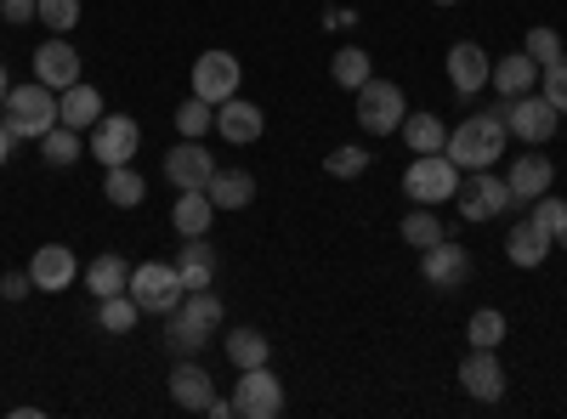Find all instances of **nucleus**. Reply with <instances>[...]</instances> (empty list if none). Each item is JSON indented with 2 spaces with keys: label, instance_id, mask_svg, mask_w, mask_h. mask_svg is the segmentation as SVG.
Returning <instances> with one entry per match:
<instances>
[{
  "label": "nucleus",
  "instance_id": "nucleus-39",
  "mask_svg": "<svg viewBox=\"0 0 567 419\" xmlns=\"http://www.w3.org/2000/svg\"><path fill=\"white\" fill-rule=\"evenodd\" d=\"M34 23H45L52 34H69L80 23V0H40V18Z\"/></svg>",
  "mask_w": 567,
  "mask_h": 419
},
{
  "label": "nucleus",
  "instance_id": "nucleus-27",
  "mask_svg": "<svg viewBox=\"0 0 567 419\" xmlns=\"http://www.w3.org/2000/svg\"><path fill=\"white\" fill-rule=\"evenodd\" d=\"M398 130H403L409 154H443V143H449V125L437 114H403Z\"/></svg>",
  "mask_w": 567,
  "mask_h": 419
},
{
  "label": "nucleus",
  "instance_id": "nucleus-29",
  "mask_svg": "<svg viewBox=\"0 0 567 419\" xmlns=\"http://www.w3.org/2000/svg\"><path fill=\"white\" fill-rule=\"evenodd\" d=\"M142 193H148V181H142L131 165L103 170V199H109L114 210H136V205H142Z\"/></svg>",
  "mask_w": 567,
  "mask_h": 419
},
{
  "label": "nucleus",
  "instance_id": "nucleus-15",
  "mask_svg": "<svg viewBox=\"0 0 567 419\" xmlns=\"http://www.w3.org/2000/svg\"><path fill=\"white\" fill-rule=\"evenodd\" d=\"M460 386H465V397H477V402H499L505 397V363H499V352L471 346V357L460 363Z\"/></svg>",
  "mask_w": 567,
  "mask_h": 419
},
{
  "label": "nucleus",
  "instance_id": "nucleus-10",
  "mask_svg": "<svg viewBox=\"0 0 567 419\" xmlns=\"http://www.w3.org/2000/svg\"><path fill=\"white\" fill-rule=\"evenodd\" d=\"M454 205H460L465 221H494V216L511 210V188H505V176H494V170H471V176L460 181Z\"/></svg>",
  "mask_w": 567,
  "mask_h": 419
},
{
  "label": "nucleus",
  "instance_id": "nucleus-44",
  "mask_svg": "<svg viewBox=\"0 0 567 419\" xmlns=\"http://www.w3.org/2000/svg\"><path fill=\"white\" fill-rule=\"evenodd\" d=\"M352 23H358L352 7H329V12H323V29H352Z\"/></svg>",
  "mask_w": 567,
  "mask_h": 419
},
{
  "label": "nucleus",
  "instance_id": "nucleus-43",
  "mask_svg": "<svg viewBox=\"0 0 567 419\" xmlns=\"http://www.w3.org/2000/svg\"><path fill=\"white\" fill-rule=\"evenodd\" d=\"M0 295H7V301H23V295H34V277H29V266L0 277Z\"/></svg>",
  "mask_w": 567,
  "mask_h": 419
},
{
  "label": "nucleus",
  "instance_id": "nucleus-6",
  "mask_svg": "<svg viewBox=\"0 0 567 419\" xmlns=\"http://www.w3.org/2000/svg\"><path fill=\"white\" fill-rule=\"evenodd\" d=\"M403 193L414 205H443L460 193V165L449 154H420L409 170H403Z\"/></svg>",
  "mask_w": 567,
  "mask_h": 419
},
{
  "label": "nucleus",
  "instance_id": "nucleus-24",
  "mask_svg": "<svg viewBox=\"0 0 567 419\" xmlns=\"http://www.w3.org/2000/svg\"><path fill=\"white\" fill-rule=\"evenodd\" d=\"M210 205L216 210H245V205H256V176L250 170H221L216 165V176H210Z\"/></svg>",
  "mask_w": 567,
  "mask_h": 419
},
{
  "label": "nucleus",
  "instance_id": "nucleus-31",
  "mask_svg": "<svg viewBox=\"0 0 567 419\" xmlns=\"http://www.w3.org/2000/svg\"><path fill=\"white\" fill-rule=\"evenodd\" d=\"M227 363L233 368H261V363H272V341L261 329H233L227 335Z\"/></svg>",
  "mask_w": 567,
  "mask_h": 419
},
{
  "label": "nucleus",
  "instance_id": "nucleus-36",
  "mask_svg": "<svg viewBox=\"0 0 567 419\" xmlns=\"http://www.w3.org/2000/svg\"><path fill=\"white\" fill-rule=\"evenodd\" d=\"M323 170L336 176V181H358V176L369 170V148H358V143H341V148H329V154H323Z\"/></svg>",
  "mask_w": 567,
  "mask_h": 419
},
{
  "label": "nucleus",
  "instance_id": "nucleus-32",
  "mask_svg": "<svg viewBox=\"0 0 567 419\" xmlns=\"http://www.w3.org/2000/svg\"><path fill=\"white\" fill-rule=\"evenodd\" d=\"M40 154H45V165H52V170H69L74 159H85V143H80V130L52 125V130L40 136Z\"/></svg>",
  "mask_w": 567,
  "mask_h": 419
},
{
  "label": "nucleus",
  "instance_id": "nucleus-18",
  "mask_svg": "<svg viewBox=\"0 0 567 419\" xmlns=\"http://www.w3.org/2000/svg\"><path fill=\"white\" fill-rule=\"evenodd\" d=\"M34 80L52 85V91H69V85L80 80V52L69 45V34H52V40L34 52Z\"/></svg>",
  "mask_w": 567,
  "mask_h": 419
},
{
  "label": "nucleus",
  "instance_id": "nucleus-23",
  "mask_svg": "<svg viewBox=\"0 0 567 419\" xmlns=\"http://www.w3.org/2000/svg\"><path fill=\"white\" fill-rule=\"evenodd\" d=\"M210 221H216V205H210L205 188H187V193L171 205V227L182 232V239H205Z\"/></svg>",
  "mask_w": 567,
  "mask_h": 419
},
{
  "label": "nucleus",
  "instance_id": "nucleus-34",
  "mask_svg": "<svg viewBox=\"0 0 567 419\" xmlns=\"http://www.w3.org/2000/svg\"><path fill=\"white\" fill-rule=\"evenodd\" d=\"M465 335H471V346L499 352V346H505V335H511V323H505V312H499V306H483V312H471Z\"/></svg>",
  "mask_w": 567,
  "mask_h": 419
},
{
  "label": "nucleus",
  "instance_id": "nucleus-13",
  "mask_svg": "<svg viewBox=\"0 0 567 419\" xmlns=\"http://www.w3.org/2000/svg\"><path fill=\"white\" fill-rule=\"evenodd\" d=\"M239 80H245V63L233 57V52H205L194 63V97L227 103V97H239Z\"/></svg>",
  "mask_w": 567,
  "mask_h": 419
},
{
  "label": "nucleus",
  "instance_id": "nucleus-37",
  "mask_svg": "<svg viewBox=\"0 0 567 419\" xmlns=\"http://www.w3.org/2000/svg\"><path fill=\"white\" fill-rule=\"evenodd\" d=\"M176 130H182V136H194V143H205V130H216V103L187 97V103L176 108Z\"/></svg>",
  "mask_w": 567,
  "mask_h": 419
},
{
  "label": "nucleus",
  "instance_id": "nucleus-40",
  "mask_svg": "<svg viewBox=\"0 0 567 419\" xmlns=\"http://www.w3.org/2000/svg\"><path fill=\"white\" fill-rule=\"evenodd\" d=\"M539 85H545V103H550L556 114H567V52H561L556 63H545Z\"/></svg>",
  "mask_w": 567,
  "mask_h": 419
},
{
  "label": "nucleus",
  "instance_id": "nucleus-12",
  "mask_svg": "<svg viewBox=\"0 0 567 419\" xmlns=\"http://www.w3.org/2000/svg\"><path fill=\"white\" fill-rule=\"evenodd\" d=\"M210 176H216V154L205 143H194V136H182V143L165 154V181L176 193L187 188H210Z\"/></svg>",
  "mask_w": 567,
  "mask_h": 419
},
{
  "label": "nucleus",
  "instance_id": "nucleus-25",
  "mask_svg": "<svg viewBox=\"0 0 567 419\" xmlns=\"http://www.w3.org/2000/svg\"><path fill=\"white\" fill-rule=\"evenodd\" d=\"M556 244L545 239V232L534 227V221H516L511 227V239H505V255H511V266H523V272H534V266H545V255H550Z\"/></svg>",
  "mask_w": 567,
  "mask_h": 419
},
{
  "label": "nucleus",
  "instance_id": "nucleus-38",
  "mask_svg": "<svg viewBox=\"0 0 567 419\" xmlns=\"http://www.w3.org/2000/svg\"><path fill=\"white\" fill-rule=\"evenodd\" d=\"M528 221H534V227L545 232V239L556 244V232L567 227V199H550V193H539V199H534V216H528Z\"/></svg>",
  "mask_w": 567,
  "mask_h": 419
},
{
  "label": "nucleus",
  "instance_id": "nucleus-20",
  "mask_svg": "<svg viewBox=\"0 0 567 419\" xmlns=\"http://www.w3.org/2000/svg\"><path fill=\"white\" fill-rule=\"evenodd\" d=\"M97 119H103V91H97V85L74 80L69 91H58V125H69V130H91Z\"/></svg>",
  "mask_w": 567,
  "mask_h": 419
},
{
  "label": "nucleus",
  "instance_id": "nucleus-47",
  "mask_svg": "<svg viewBox=\"0 0 567 419\" xmlns=\"http://www.w3.org/2000/svg\"><path fill=\"white\" fill-rule=\"evenodd\" d=\"M556 250H567V227H561V232H556Z\"/></svg>",
  "mask_w": 567,
  "mask_h": 419
},
{
  "label": "nucleus",
  "instance_id": "nucleus-48",
  "mask_svg": "<svg viewBox=\"0 0 567 419\" xmlns=\"http://www.w3.org/2000/svg\"><path fill=\"white\" fill-rule=\"evenodd\" d=\"M432 7H460V0H432Z\"/></svg>",
  "mask_w": 567,
  "mask_h": 419
},
{
  "label": "nucleus",
  "instance_id": "nucleus-35",
  "mask_svg": "<svg viewBox=\"0 0 567 419\" xmlns=\"http://www.w3.org/2000/svg\"><path fill=\"white\" fill-rule=\"evenodd\" d=\"M329 74H336V85L358 91V85L374 74V63H369V52H363V45H341V52L329 57Z\"/></svg>",
  "mask_w": 567,
  "mask_h": 419
},
{
  "label": "nucleus",
  "instance_id": "nucleus-9",
  "mask_svg": "<svg viewBox=\"0 0 567 419\" xmlns=\"http://www.w3.org/2000/svg\"><path fill=\"white\" fill-rule=\"evenodd\" d=\"M233 413L239 419H278L284 413V380L272 368H239V391H233Z\"/></svg>",
  "mask_w": 567,
  "mask_h": 419
},
{
  "label": "nucleus",
  "instance_id": "nucleus-45",
  "mask_svg": "<svg viewBox=\"0 0 567 419\" xmlns=\"http://www.w3.org/2000/svg\"><path fill=\"white\" fill-rule=\"evenodd\" d=\"M12 148H18V136L7 130V119H0V165H7V159H12Z\"/></svg>",
  "mask_w": 567,
  "mask_h": 419
},
{
  "label": "nucleus",
  "instance_id": "nucleus-11",
  "mask_svg": "<svg viewBox=\"0 0 567 419\" xmlns=\"http://www.w3.org/2000/svg\"><path fill=\"white\" fill-rule=\"evenodd\" d=\"M471 272H477V261H471L465 244H432V250H420V277L432 290H465L471 284Z\"/></svg>",
  "mask_w": 567,
  "mask_h": 419
},
{
  "label": "nucleus",
  "instance_id": "nucleus-7",
  "mask_svg": "<svg viewBox=\"0 0 567 419\" xmlns=\"http://www.w3.org/2000/svg\"><path fill=\"white\" fill-rule=\"evenodd\" d=\"M499 119H505V130L516 136V143H528V148H545L550 143V136H556V108L545 103V91H539V97H534V91H528V97H511L505 108H499Z\"/></svg>",
  "mask_w": 567,
  "mask_h": 419
},
{
  "label": "nucleus",
  "instance_id": "nucleus-28",
  "mask_svg": "<svg viewBox=\"0 0 567 419\" xmlns=\"http://www.w3.org/2000/svg\"><path fill=\"white\" fill-rule=\"evenodd\" d=\"M85 290L91 295H120V290H131V266H125V255H97L85 266Z\"/></svg>",
  "mask_w": 567,
  "mask_h": 419
},
{
  "label": "nucleus",
  "instance_id": "nucleus-46",
  "mask_svg": "<svg viewBox=\"0 0 567 419\" xmlns=\"http://www.w3.org/2000/svg\"><path fill=\"white\" fill-rule=\"evenodd\" d=\"M7 91H12V74H7V63H0V108H7Z\"/></svg>",
  "mask_w": 567,
  "mask_h": 419
},
{
  "label": "nucleus",
  "instance_id": "nucleus-14",
  "mask_svg": "<svg viewBox=\"0 0 567 419\" xmlns=\"http://www.w3.org/2000/svg\"><path fill=\"white\" fill-rule=\"evenodd\" d=\"M488 69H494V57L483 52L477 40H454V45H449V85H454L460 103H471V97L488 85Z\"/></svg>",
  "mask_w": 567,
  "mask_h": 419
},
{
  "label": "nucleus",
  "instance_id": "nucleus-16",
  "mask_svg": "<svg viewBox=\"0 0 567 419\" xmlns=\"http://www.w3.org/2000/svg\"><path fill=\"white\" fill-rule=\"evenodd\" d=\"M29 277H34V290H40V295H63L74 277H80V261H74L69 244H40L34 261H29Z\"/></svg>",
  "mask_w": 567,
  "mask_h": 419
},
{
  "label": "nucleus",
  "instance_id": "nucleus-33",
  "mask_svg": "<svg viewBox=\"0 0 567 419\" xmlns=\"http://www.w3.org/2000/svg\"><path fill=\"white\" fill-rule=\"evenodd\" d=\"M449 232H443V221H437V210L432 205H414L409 216H403V244H414V250H432V244H443Z\"/></svg>",
  "mask_w": 567,
  "mask_h": 419
},
{
  "label": "nucleus",
  "instance_id": "nucleus-41",
  "mask_svg": "<svg viewBox=\"0 0 567 419\" xmlns=\"http://www.w3.org/2000/svg\"><path fill=\"white\" fill-rule=\"evenodd\" d=\"M523 52H528V57H534V63L545 69V63H556V57L567 52V45H561V34H556V29H528V40H523Z\"/></svg>",
  "mask_w": 567,
  "mask_h": 419
},
{
  "label": "nucleus",
  "instance_id": "nucleus-19",
  "mask_svg": "<svg viewBox=\"0 0 567 419\" xmlns=\"http://www.w3.org/2000/svg\"><path fill=\"white\" fill-rule=\"evenodd\" d=\"M216 130L227 136L233 148H245V143H261L267 114L256 103H245V97H227V103H216Z\"/></svg>",
  "mask_w": 567,
  "mask_h": 419
},
{
  "label": "nucleus",
  "instance_id": "nucleus-21",
  "mask_svg": "<svg viewBox=\"0 0 567 419\" xmlns=\"http://www.w3.org/2000/svg\"><path fill=\"white\" fill-rule=\"evenodd\" d=\"M210 397H216V386H210V375H205V368L199 363H176L171 368V402L176 408H187V413H205L210 408Z\"/></svg>",
  "mask_w": 567,
  "mask_h": 419
},
{
  "label": "nucleus",
  "instance_id": "nucleus-26",
  "mask_svg": "<svg viewBox=\"0 0 567 419\" xmlns=\"http://www.w3.org/2000/svg\"><path fill=\"white\" fill-rule=\"evenodd\" d=\"M176 277H182V290H210V277H216V250H210L205 239H182Z\"/></svg>",
  "mask_w": 567,
  "mask_h": 419
},
{
  "label": "nucleus",
  "instance_id": "nucleus-5",
  "mask_svg": "<svg viewBox=\"0 0 567 419\" xmlns=\"http://www.w3.org/2000/svg\"><path fill=\"white\" fill-rule=\"evenodd\" d=\"M358 125L369 130V136H392L398 125H403V114H409V103H403V85H392V80H363L358 91Z\"/></svg>",
  "mask_w": 567,
  "mask_h": 419
},
{
  "label": "nucleus",
  "instance_id": "nucleus-8",
  "mask_svg": "<svg viewBox=\"0 0 567 419\" xmlns=\"http://www.w3.org/2000/svg\"><path fill=\"white\" fill-rule=\"evenodd\" d=\"M142 148V125L131 119V114H103L97 125H91V159H97L103 170H114V165H131V154Z\"/></svg>",
  "mask_w": 567,
  "mask_h": 419
},
{
  "label": "nucleus",
  "instance_id": "nucleus-17",
  "mask_svg": "<svg viewBox=\"0 0 567 419\" xmlns=\"http://www.w3.org/2000/svg\"><path fill=\"white\" fill-rule=\"evenodd\" d=\"M505 188H511V205H534L539 193L556 188V165L545 154H516L511 159V176H505Z\"/></svg>",
  "mask_w": 567,
  "mask_h": 419
},
{
  "label": "nucleus",
  "instance_id": "nucleus-30",
  "mask_svg": "<svg viewBox=\"0 0 567 419\" xmlns=\"http://www.w3.org/2000/svg\"><path fill=\"white\" fill-rule=\"evenodd\" d=\"M136 317H142V306L131 301V290L97 301V329H103V335H131V329H136Z\"/></svg>",
  "mask_w": 567,
  "mask_h": 419
},
{
  "label": "nucleus",
  "instance_id": "nucleus-42",
  "mask_svg": "<svg viewBox=\"0 0 567 419\" xmlns=\"http://www.w3.org/2000/svg\"><path fill=\"white\" fill-rule=\"evenodd\" d=\"M40 0H0V23H34Z\"/></svg>",
  "mask_w": 567,
  "mask_h": 419
},
{
  "label": "nucleus",
  "instance_id": "nucleus-1",
  "mask_svg": "<svg viewBox=\"0 0 567 419\" xmlns=\"http://www.w3.org/2000/svg\"><path fill=\"white\" fill-rule=\"evenodd\" d=\"M505 119H499V108L494 114H465L454 130H449V143H443V154L460 165V170H494L499 165V154H505Z\"/></svg>",
  "mask_w": 567,
  "mask_h": 419
},
{
  "label": "nucleus",
  "instance_id": "nucleus-3",
  "mask_svg": "<svg viewBox=\"0 0 567 419\" xmlns=\"http://www.w3.org/2000/svg\"><path fill=\"white\" fill-rule=\"evenodd\" d=\"M58 125V91L52 85H12L7 91V130L18 136V143H40L45 130Z\"/></svg>",
  "mask_w": 567,
  "mask_h": 419
},
{
  "label": "nucleus",
  "instance_id": "nucleus-2",
  "mask_svg": "<svg viewBox=\"0 0 567 419\" xmlns=\"http://www.w3.org/2000/svg\"><path fill=\"white\" fill-rule=\"evenodd\" d=\"M216 329H221V295H216V290H187V295H182V306L171 312L165 341H171V352H176V357H194Z\"/></svg>",
  "mask_w": 567,
  "mask_h": 419
},
{
  "label": "nucleus",
  "instance_id": "nucleus-22",
  "mask_svg": "<svg viewBox=\"0 0 567 419\" xmlns=\"http://www.w3.org/2000/svg\"><path fill=\"white\" fill-rule=\"evenodd\" d=\"M539 74H545V69H539L528 52H516V57H499V63L488 69V85H494L499 97L511 103V97H528V91L539 85Z\"/></svg>",
  "mask_w": 567,
  "mask_h": 419
},
{
  "label": "nucleus",
  "instance_id": "nucleus-4",
  "mask_svg": "<svg viewBox=\"0 0 567 419\" xmlns=\"http://www.w3.org/2000/svg\"><path fill=\"white\" fill-rule=\"evenodd\" d=\"M182 277H176V261H142L131 266V301L142 312H154V317H171L182 306Z\"/></svg>",
  "mask_w": 567,
  "mask_h": 419
}]
</instances>
